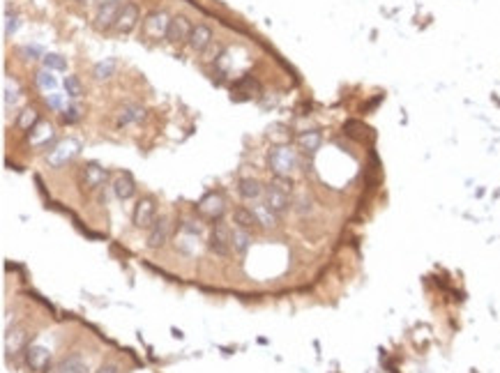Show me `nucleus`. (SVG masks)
Segmentation results:
<instances>
[{"label": "nucleus", "instance_id": "21", "mask_svg": "<svg viewBox=\"0 0 500 373\" xmlns=\"http://www.w3.org/2000/svg\"><path fill=\"white\" fill-rule=\"evenodd\" d=\"M233 226L238 228H244V231H254L258 226V221L254 217V212H251V207H235L233 210Z\"/></svg>", "mask_w": 500, "mask_h": 373}, {"label": "nucleus", "instance_id": "22", "mask_svg": "<svg viewBox=\"0 0 500 373\" xmlns=\"http://www.w3.org/2000/svg\"><path fill=\"white\" fill-rule=\"evenodd\" d=\"M320 143H323V134H320L318 129L302 131V134L298 136L300 150H302V152H309V155H314V152H316V150L320 148Z\"/></svg>", "mask_w": 500, "mask_h": 373}, {"label": "nucleus", "instance_id": "28", "mask_svg": "<svg viewBox=\"0 0 500 373\" xmlns=\"http://www.w3.org/2000/svg\"><path fill=\"white\" fill-rule=\"evenodd\" d=\"M39 124V117H37V111L32 108H26L21 115H19V127L26 129V131H32Z\"/></svg>", "mask_w": 500, "mask_h": 373}, {"label": "nucleus", "instance_id": "36", "mask_svg": "<svg viewBox=\"0 0 500 373\" xmlns=\"http://www.w3.org/2000/svg\"><path fill=\"white\" fill-rule=\"evenodd\" d=\"M95 373H120V366L118 364H104V366H99Z\"/></svg>", "mask_w": 500, "mask_h": 373}, {"label": "nucleus", "instance_id": "26", "mask_svg": "<svg viewBox=\"0 0 500 373\" xmlns=\"http://www.w3.org/2000/svg\"><path fill=\"white\" fill-rule=\"evenodd\" d=\"M35 83H37V88L39 90H44V93H53V90L58 88V79L53 76V72H49V69H42V72H37L35 74Z\"/></svg>", "mask_w": 500, "mask_h": 373}, {"label": "nucleus", "instance_id": "10", "mask_svg": "<svg viewBox=\"0 0 500 373\" xmlns=\"http://www.w3.org/2000/svg\"><path fill=\"white\" fill-rule=\"evenodd\" d=\"M208 247H210V251H215L217 256H229L231 249H233L231 247V228L226 224H222V221H217L210 231Z\"/></svg>", "mask_w": 500, "mask_h": 373}, {"label": "nucleus", "instance_id": "17", "mask_svg": "<svg viewBox=\"0 0 500 373\" xmlns=\"http://www.w3.org/2000/svg\"><path fill=\"white\" fill-rule=\"evenodd\" d=\"M111 186H113L115 198H120V200H129L136 193V182L129 173H118V175L113 178Z\"/></svg>", "mask_w": 500, "mask_h": 373}, {"label": "nucleus", "instance_id": "12", "mask_svg": "<svg viewBox=\"0 0 500 373\" xmlns=\"http://www.w3.org/2000/svg\"><path fill=\"white\" fill-rule=\"evenodd\" d=\"M139 21H141V12H139V7H136L134 3L122 5V12H120V17H118V23H115V32H120V35H129V32L134 30L136 26H139Z\"/></svg>", "mask_w": 500, "mask_h": 373}, {"label": "nucleus", "instance_id": "1", "mask_svg": "<svg viewBox=\"0 0 500 373\" xmlns=\"http://www.w3.org/2000/svg\"><path fill=\"white\" fill-rule=\"evenodd\" d=\"M263 200H265V205H268L272 212L279 214V217L286 214L289 210H293L291 178H275V180H272V182L265 186Z\"/></svg>", "mask_w": 500, "mask_h": 373}, {"label": "nucleus", "instance_id": "14", "mask_svg": "<svg viewBox=\"0 0 500 373\" xmlns=\"http://www.w3.org/2000/svg\"><path fill=\"white\" fill-rule=\"evenodd\" d=\"M265 193V186L258 182L256 178H242L238 180V196L247 200V203H256V200H261Z\"/></svg>", "mask_w": 500, "mask_h": 373}, {"label": "nucleus", "instance_id": "4", "mask_svg": "<svg viewBox=\"0 0 500 373\" xmlns=\"http://www.w3.org/2000/svg\"><path fill=\"white\" fill-rule=\"evenodd\" d=\"M81 186L86 191H97L99 186H104V182L108 180V173L104 166H99L97 162H88L81 166Z\"/></svg>", "mask_w": 500, "mask_h": 373}, {"label": "nucleus", "instance_id": "9", "mask_svg": "<svg viewBox=\"0 0 500 373\" xmlns=\"http://www.w3.org/2000/svg\"><path fill=\"white\" fill-rule=\"evenodd\" d=\"M79 150H81V143L74 141V138H67V141L58 143L56 148L49 150V157H46V162H49V166H53V169H58V166H63V164L70 162L72 157H77Z\"/></svg>", "mask_w": 500, "mask_h": 373}, {"label": "nucleus", "instance_id": "25", "mask_svg": "<svg viewBox=\"0 0 500 373\" xmlns=\"http://www.w3.org/2000/svg\"><path fill=\"white\" fill-rule=\"evenodd\" d=\"M115 69H118V60H115V58H104V60H99L97 65L93 67V76L97 81H108L115 74Z\"/></svg>", "mask_w": 500, "mask_h": 373}, {"label": "nucleus", "instance_id": "31", "mask_svg": "<svg viewBox=\"0 0 500 373\" xmlns=\"http://www.w3.org/2000/svg\"><path fill=\"white\" fill-rule=\"evenodd\" d=\"M81 108L79 104H70V106H65L63 108V122H67V124H72V122H77V120H81Z\"/></svg>", "mask_w": 500, "mask_h": 373}, {"label": "nucleus", "instance_id": "11", "mask_svg": "<svg viewBox=\"0 0 500 373\" xmlns=\"http://www.w3.org/2000/svg\"><path fill=\"white\" fill-rule=\"evenodd\" d=\"M171 238V221L169 217H157L155 224L148 228V247L162 249Z\"/></svg>", "mask_w": 500, "mask_h": 373}, {"label": "nucleus", "instance_id": "32", "mask_svg": "<svg viewBox=\"0 0 500 373\" xmlns=\"http://www.w3.org/2000/svg\"><path fill=\"white\" fill-rule=\"evenodd\" d=\"M293 210H296L298 214H311L314 210V205H311V198L309 196H300L298 200H293Z\"/></svg>", "mask_w": 500, "mask_h": 373}, {"label": "nucleus", "instance_id": "27", "mask_svg": "<svg viewBox=\"0 0 500 373\" xmlns=\"http://www.w3.org/2000/svg\"><path fill=\"white\" fill-rule=\"evenodd\" d=\"M42 62H44V69H49V72H65L67 69V60L58 53H44Z\"/></svg>", "mask_w": 500, "mask_h": 373}, {"label": "nucleus", "instance_id": "6", "mask_svg": "<svg viewBox=\"0 0 500 373\" xmlns=\"http://www.w3.org/2000/svg\"><path fill=\"white\" fill-rule=\"evenodd\" d=\"M169 26H171V17L166 12H153L143 21V32H146V37L157 41L169 35Z\"/></svg>", "mask_w": 500, "mask_h": 373}, {"label": "nucleus", "instance_id": "20", "mask_svg": "<svg viewBox=\"0 0 500 373\" xmlns=\"http://www.w3.org/2000/svg\"><path fill=\"white\" fill-rule=\"evenodd\" d=\"M231 247H233V251H235V254L244 256L247 251H249V247H251V233L244 231V228L233 226L231 228Z\"/></svg>", "mask_w": 500, "mask_h": 373}, {"label": "nucleus", "instance_id": "15", "mask_svg": "<svg viewBox=\"0 0 500 373\" xmlns=\"http://www.w3.org/2000/svg\"><path fill=\"white\" fill-rule=\"evenodd\" d=\"M187 44H189V48H191L194 53H203L205 48L212 44V30H210V26L196 23L194 30H191V37H189Z\"/></svg>", "mask_w": 500, "mask_h": 373}, {"label": "nucleus", "instance_id": "35", "mask_svg": "<svg viewBox=\"0 0 500 373\" xmlns=\"http://www.w3.org/2000/svg\"><path fill=\"white\" fill-rule=\"evenodd\" d=\"M21 53L23 55H28V58H32V60H35V58H44V55H42V48H39V46H35V44H26V46H21Z\"/></svg>", "mask_w": 500, "mask_h": 373}, {"label": "nucleus", "instance_id": "3", "mask_svg": "<svg viewBox=\"0 0 500 373\" xmlns=\"http://www.w3.org/2000/svg\"><path fill=\"white\" fill-rule=\"evenodd\" d=\"M157 219V200L153 196H141L136 200L134 212H132V224L139 231H148Z\"/></svg>", "mask_w": 500, "mask_h": 373}, {"label": "nucleus", "instance_id": "29", "mask_svg": "<svg viewBox=\"0 0 500 373\" xmlns=\"http://www.w3.org/2000/svg\"><path fill=\"white\" fill-rule=\"evenodd\" d=\"M65 95L70 97V99H79V97L84 95V88H81V81L77 76H67L65 79Z\"/></svg>", "mask_w": 500, "mask_h": 373}, {"label": "nucleus", "instance_id": "18", "mask_svg": "<svg viewBox=\"0 0 500 373\" xmlns=\"http://www.w3.org/2000/svg\"><path fill=\"white\" fill-rule=\"evenodd\" d=\"M249 207H251V212H254L258 226H261V228H277L279 214L272 212L270 207L265 205V200H256V203H251Z\"/></svg>", "mask_w": 500, "mask_h": 373}, {"label": "nucleus", "instance_id": "16", "mask_svg": "<svg viewBox=\"0 0 500 373\" xmlns=\"http://www.w3.org/2000/svg\"><path fill=\"white\" fill-rule=\"evenodd\" d=\"M143 120H146V108L139 106V104H125V106L118 111V115H115L118 127H127V124H136Z\"/></svg>", "mask_w": 500, "mask_h": 373}, {"label": "nucleus", "instance_id": "2", "mask_svg": "<svg viewBox=\"0 0 500 373\" xmlns=\"http://www.w3.org/2000/svg\"><path fill=\"white\" fill-rule=\"evenodd\" d=\"M268 166L275 178H291L298 169V152L291 145H275L268 155Z\"/></svg>", "mask_w": 500, "mask_h": 373}, {"label": "nucleus", "instance_id": "5", "mask_svg": "<svg viewBox=\"0 0 500 373\" xmlns=\"http://www.w3.org/2000/svg\"><path fill=\"white\" fill-rule=\"evenodd\" d=\"M196 210L203 219H210L217 224V221H222V217L226 214V200L219 196V193H205V196L198 200Z\"/></svg>", "mask_w": 500, "mask_h": 373}, {"label": "nucleus", "instance_id": "24", "mask_svg": "<svg viewBox=\"0 0 500 373\" xmlns=\"http://www.w3.org/2000/svg\"><path fill=\"white\" fill-rule=\"evenodd\" d=\"M49 141L51 143L56 141L51 124H37V127L30 131V143L32 145H39V148H49Z\"/></svg>", "mask_w": 500, "mask_h": 373}, {"label": "nucleus", "instance_id": "8", "mask_svg": "<svg viewBox=\"0 0 500 373\" xmlns=\"http://www.w3.org/2000/svg\"><path fill=\"white\" fill-rule=\"evenodd\" d=\"M122 12V3L120 0H106L97 7V14H95V26L99 30H108V28H115L118 23V17Z\"/></svg>", "mask_w": 500, "mask_h": 373}, {"label": "nucleus", "instance_id": "33", "mask_svg": "<svg viewBox=\"0 0 500 373\" xmlns=\"http://www.w3.org/2000/svg\"><path fill=\"white\" fill-rule=\"evenodd\" d=\"M17 28H19V17L17 14H8V17H5V37H12V35L17 32Z\"/></svg>", "mask_w": 500, "mask_h": 373}, {"label": "nucleus", "instance_id": "19", "mask_svg": "<svg viewBox=\"0 0 500 373\" xmlns=\"http://www.w3.org/2000/svg\"><path fill=\"white\" fill-rule=\"evenodd\" d=\"M46 373H90V371H88V362L84 357L72 355L63 359V362H58L56 366H51Z\"/></svg>", "mask_w": 500, "mask_h": 373}, {"label": "nucleus", "instance_id": "34", "mask_svg": "<svg viewBox=\"0 0 500 373\" xmlns=\"http://www.w3.org/2000/svg\"><path fill=\"white\" fill-rule=\"evenodd\" d=\"M63 102H65V95H58V93L46 95V104H49L51 108H65Z\"/></svg>", "mask_w": 500, "mask_h": 373}, {"label": "nucleus", "instance_id": "13", "mask_svg": "<svg viewBox=\"0 0 500 373\" xmlns=\"http://www.w3.org/2000/svg\"><path fill=\"white\" fill-rule=\"evenodd\" d=\"M26 362H28L30 369H35V371H49L51 369V350L49 348H44V345H30L28 350H26Z\"/></svg>", "mask_w": 500, "mask_h": 373}, {"label": "nucleus", "instance_id": "30", "mask_svg": "<svg viewBox=\"0 0 500 373\" xmlns=\"http://www.w3.org/2000/svg\"><path fill=\"white\" fill-rule=\"evenodd\" d=\"M3 90H5V106H15L17 104V99H19V88H17V83L15 81H5V86H3Z\"/></svg>", "mask_w": 500, "mask_h": 373}, {"label": "nucleus", "instance_id": "7", "mask_svg": "<svg viewBox=\"0 0 500 373\" xmlns=\"http://www.w3.org/2000/svg\"><path fill=\"white\" fill-rule=\"evenodd\" d=\"M191 30H194L191 21H189L187 17H184V14H175V17H171V26H169L166 39H169L173 46L187 44L189 37H191Z\"/></svg>", "mask_w": 500, "mask_h": 373}, {"label": "nucleus", "instance_id": "23", "mask_svg": "<svg viewBox=\"0 0 500 373\" xmlns=\"http://www.w3.org/2000/svg\"><path fill=\"white\" fill-rule=\"evenodd\" d=\"M23 343H26L23 327H12L8 334H5V352H8V355H15V352H19L23 348Z\"/></svg>", "mask_w": 500, "mask_h": 373}]
</instances>
